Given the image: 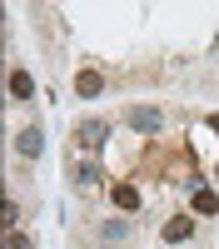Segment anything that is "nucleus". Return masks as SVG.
Returning a JSON list of instances; mask_svg holds the SVG:
<instances>
[{"label":"nucleus","mask_w":219,"mask_h":249,"mask_svg":"<svg viewBox=\"0 0 219 249\" xmlns=\"http://www.w3.org/2000/svg\"><path fill=\"white\" fill-rule=\"evenodd\" d=\"M15 150L25 155V160H35L40 150H45V140H40V130H20V135H15Z\"/></svg>","instance_id":"6e6552de"},{"label":"nucleus","mask_w":219,"mask_h":249,"mask_svg":"<svg viewBox=\"0 0 219 249\" xmlns=\"http://www.w3.org/2000/svg\"><path fill=\"white\" fill-rule=\"evenodd\" d=\"M100 234H105L110 244H119V239H125V219H115V224H105V230H100Z\"/></svg>","instance_id":"9d476101"},{"label":"nucleus","mask_w":219,"mask_h":249,"mask_svg":"<svg viewBox=\"0 0 219 249\" xmlns=\"http://www.w3.org/2000/svg\"><path fill=\"white\" fill-rule=\"evenodd\" d=\"M110 199H115L125 214H135V210H139V190H135L130 179H115V184H110Z\"/></svg>","instance_id":"39448f33"},{"label":"nucleus","mask_w":219,"mask_h":249,"mask_svg":"<svg viewBox=\"0 0 219 249\" xmlns=\"http://www.w3.org/2000/svg\"><path fill=\"white\" fill-rule=\"evenodd\" d=\"M189 234H194V219H189V214H174V219H165V230H159L165 244H185Z\"/></svg>","instance_id":"7ed1b4c3"},{"label":"nucleus","mask_w":219,"mask_h":249,"mask_svg":"<svg viewBox=\"0 0 219 249\" xmlns=\"http://www.w3.org/2000/svg\"><path fill=\"white\" fill-rule=\"evenodd\" d=\"M105 140H110V124H105V120H80V124H75V144H80L85 155H95Z\"/></svg>","instance_id":"f257e3e1"},{"label":"nucleus","mask_w":219,"mask_h":249,"mask_svg":"<svg viewBox=\"0 0 219 249\" xmlns=\"http://www.w3.org/2000/svg\"><path fill=\"white\" fill-rule=\"evenodd\" d=\"M125 124L139 130V135H159V124H165V120H159L154 105H150V110H145V105H130V110H125Z\"/></svg>","instance_id":"f03ea898"},{"label":"nucleus","mask_w":219,"mask_h":249,"mask_svg":"<svg viewBox=\"0 0 219 249\" xmlns=\"http://www.w3.org/2000/svg\"><path fill=\"white\" fill-rule=\"evenodd\" d=\"M209 130H214V135H219V115H209Z\"/></svg>","instance_id":"f8f14e48"},{"label":"nucleus","mask_w":219,"mask_h":249,"mask_svg":"<svg viewBox=\"0 0 219 249\" xmlns=\"http://www.w3.org/2000/svg\"><path fill=\"white\" fill-rule=\"evenodd\" d=\"M189 204H194V214H214V210H219V195H214V190H194Z\"/></svg>","instance_id":"1a4fd4ad"},{"label":"nucleus","mask_w":219,"mask_h":249,"mask_svg":"<svg viewBox=\"0 0 219 249\" xmlns=\"http://www.w3.org/2000/svg\"><path fill=\"white\" fill-rule=\"evenodd\" d=\"M100 179H105V175H100L95 160H80V164H75V184H80V190H95Z\"/></svg>","instance_id":"0eeeda50"},{"label":"nucleus","mask_w":219,"mask_h":249,"mask_svg":"<svg viewBox=\"0 0 219 249\" xmlns=\"http://www.w3.org/2000/svg\"><path fill=\"white\" fill-rule=\"evenodd\" d=\"M5 249H35V239H30V234H20V230H15V234L5 239Z\"/></svg>","instance_id":"9b49d317"},{"label":"nucleus","mask_w":219,"mask_h":249,"mask_svg":"<svg viewBox=\"0 0 219 249\" xmlns=\"http://www.w3.org/2000/svg\"><path fill=\"white\" fill-rule=\"evenodd\" d=\"M75 95H85V100L105 95V75H100V70H80L75 75Z\"/></svg>","instance_id":"423d86ee"},{"label":"nucleus","mask_w":219,"mask_h":249,"mask_svg":"<svg viewBox=\"0 0 219 249\" xmlns=\"http://www.w3.org/2000/svg\"><path fill=\"white\" fill-rule=\"evenodd\" d=\"M10 100H15V105H30V100H35V80H30V70H10Z\"/></svg>","instance_id":"20e7f679"}]
</instances>
